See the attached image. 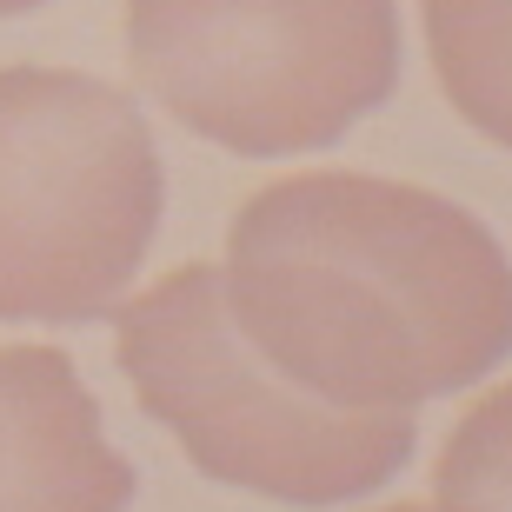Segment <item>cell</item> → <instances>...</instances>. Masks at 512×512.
<instances>
[{
	"instance_id": "6da1fadb",
	"label": "cell",
	"mask_w": 512,
	"mask_h": 512,
	"mask_svg": "<svg viewBox=\"0 0 512 512\" xmlns=\"http://www.w3.org/2000/svg\"><path fill=\"white\" fill-rule=\"evenodd\" d=\"M227 306L273 373L340 413H413L512 353V260L446 193L293 173L233 213Z\"/></svg>"
},
{
	"instance_id": "7a4b0ae2",
	"label": "cell",
	"mask_w": 512,
	"mask_h": 512,
	"mask_svg": "<svg viewBox=\"0 0 512 512\" xmlns=\"http://www.w3.org/2000/svg\"><path fill=\"white\" fill-rule=\"evenodd\" d=\"M120 373L140 413L220 486L286 506H340L413 459V413H340L273 373L240 333L220 266H173L120 306Z\"/></svg>"
},
{
	"instance_id": "3957f363",
	"label": "cell",
	"mask_w": 512,
	"mask_h": 512,
	"mask_svg": "<svg viewBox=\"0 0 512 512\" xmlns=\"http://www.w3.org/2000/svg\"><path fill=\"white\" fill-rule=\"evenodd\" d=\"M160 207L167 173L120 87L0 67V320H100L147 260Z\"/></svg>"
},
{
	"instance_id": "277c9868",
	"label": "cell",
	"mask_w": 512,
	"mask_h": 512,
	"mask_svg": "<svg viewBox=\"0 0 512 512\" xmlns=\"http://www.w3.org/2000/svg\"><path fill=\"white\" fill-rule=\"evenodd\" d=\"M127 60L187 133L247 160L333 147L399 87L393 0H127Z\"/></svg>"
},
{
	"instance_id": "5b68a950",
	"label": "cell",
	"mask_w": 512,
	"mask_h": 512,
	"mask_svg": "<svg viewBox=\"0 0 512 512\" xmlns=\"http://www.w3.org/2000/svg\"><path fill=\"white\" fill-rule=\"evenodd\" d=\"M133 466L60 346H0V512H127Z\"/></svg>"
},
{
	"instance_id": "8992f818",
	"label": "cell",
	"mask_w": 512,
	"mask_h": 512,
	"mask_svg": "<svg viewBox=\"0 0 512 512\" xmlns=\"http://www.w3.org/2000/svg\"><path fill=\"white\" fill-rule=\"evenodd\" d=\"M419 14L446 100L512 147V0H419Z\"/></svg>"
},
{
	"instance_id": "52a82bcc",
	"label": "cell",
	"mask_w": 512,
	"mask_h": 512,
	"mask_svg": "<svg viewBox=\"0 0 512 512\" xmlns=\"http://www.w3.org/2000/svg\"><path fill=\"white\" fill-rule=\"evenodd\" d=\"M426 512H512V380L453 426Z\"/></svg>"
},
{
	"instance_id": "ba28073f",
	"label": "cell",
	"mask_w": 512,
	"mask_h": 512,
	"mask_svg": "<svg viewBox=\"0 0 512 512\" xmlns=\"http://www.w3.org/2000/svg\"><path fill=\"white\" fill-rule=\"evenodd\" d=\"M27 7H47V0H0V14H27Z\"/></svg>"
},
{
	"instance_id": "9c48e42d",
	"label": "cell",
	"mask_w": 512,
	"mask_h": 512,
	"mask_svg": "<svg viewBox=\"0 0 512 512\" xmlns=\"http://www.w3.org/2000/svg\"><path fill=\"white\" fill-rule=\"evenodd\" d=\"M386 512H426V506H386Z\"/></svg>"
}]
</instances>
